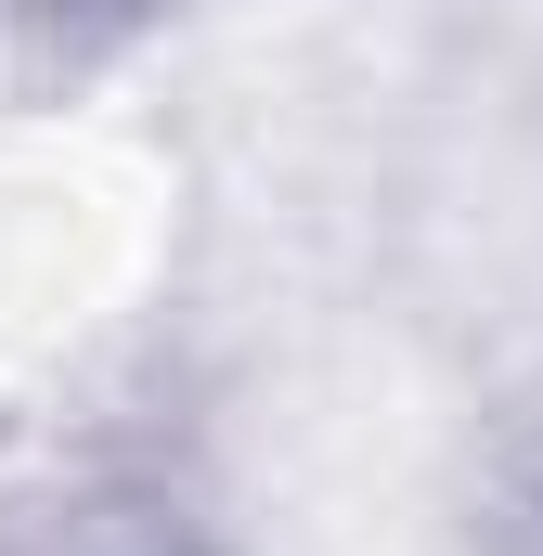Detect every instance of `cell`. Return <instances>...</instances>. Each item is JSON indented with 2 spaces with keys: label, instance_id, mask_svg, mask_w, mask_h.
Masks as SVG:
<instances>
[{
  "label": "cell",
  "instance_id": "cell-1",
  "mask_svg": "<svg viewBox=\"0 0 543 556\" xmlns=\"http://www.w3.org/2000/svg\"><path fill=\"white\" fill-rule=\"evenodd\" d=\"M13 13H104V0H13Z\"/></svg>",
  "mask_w": 543,
  "mask_h": 556
}]
</instances>
